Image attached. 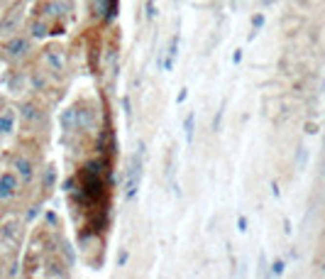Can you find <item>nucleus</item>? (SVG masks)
Instances as JSON below:
<instances>
[{
    "mask_svg": "<svg viewBox=\"0 0 325 279\" xmlns=\"http://www.w3.org/2000/svg\"><path fill=\"white\" fill-rule=\"evenodd\" d=\"M13 113H5V115H0V135H5V132H10L13 130Z\"/></svg>",
    "mask_w": 325,
    "mask_h": 279,
    "instance_id": "obj_3",
    "label": "nucleus"
},
{
    "mask_svg": "<svg viewBox=\"0 0 325 279\" xmlns=\"http://www.w3.org/2000/svg\"><path fill=\"white\" fill-rule=\"evenodd\" d=\"M49 61H52L57 69H61V66H64V57H61V54H49Z\"/></svg>",
    "mask_w": 325,
    "mask_h": 279,
    "instance_id": "obj_6",
    "label": "nucleus"
},
{
    "mask_svg": "<svg viewBox=\"0 0 325 279\" xmlns=\"http://www.w3.org/2000/svg\"><path fill=\"white\" fill-rule=\"evenodd\" d=\"M91 120H93V115H91L88 110H78V125H81V127H88Z\"/></svg>",
    "mask_w": 325,
    "mask_h": 279,
    "instance_id": "obj_5",
    "label": "nucleus"
},
{
    "mask_svg": "<svg viewBox=\"0 0 325 279\" xmlns=\"http://www.w3.org/2000/svg\"><path fill=\"white\" fill-rule=\"evenodd\" d=\"M18 189V179L13 174H3L0 177V199H10Z\"/></svg>",
    "mask_w": 325,
    "mask_h": 279,
    "instance_id": "obj_1",
    "label": "nucleus"
},
{
    "mask_svg": "<svg viewBox=\"0 0 325 279\" xmlns=\"http://www.w3.org/2000/svg\"><path fill=\"white\" fill-rule=\"evenodd\" d=\"M15 167H18V172H20L25 179H30V177H32V164H30L27 159H18V162H15Z\"/></svg>",
    "mask_w": 325,
    "mask_h": 279,
    "instance_id": "obj_4",
    "label": "nucleus"
},
{
    "mask_svg": "<svg viewBox=\"0 0 325 279\" xmlns=\"http://www.w3.org/2000/svg\"><path fill=\"white\" fill-rule=\"evenodd\" d=\"M25 52H27V40H22V37H18V40H13L8 44V54L10 57H22Z\"/></svg>",
    "mask_w": 325,
    "mask_h": 279,
    "instance_id": "obj_2",
    "label": "nucleus"
}]
</instances>
